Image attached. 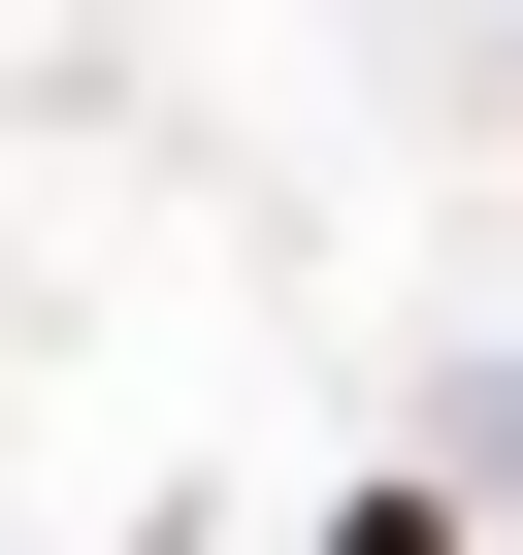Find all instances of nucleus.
<instances>
[{"label": "nucleus", "mask_w": 523, "mask_h": 555, "mask_svg": "<svg viewBox=\"0 0 523 555\" xmlns=\"http://www.w3.org/2000/svg\"><path fill=\"white\" fill-rule=\"evenodd\" d=\"M328 555H458V522H425V490H360V522H328Z\"/></svg>", "instance_id": "obj_1"}]
</instances>
